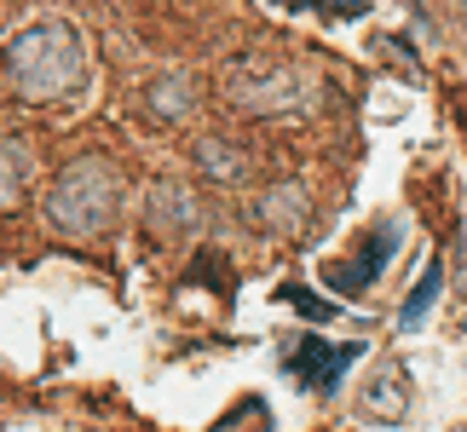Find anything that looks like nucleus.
Segmentation results:
<instances>
[{
	"label": "nucleus",
	"instance_id": "f257e3e1",
	"mask_svg": "<svg viewBox=\"0 0 467 432\" xmlns=\"http://www.w3.org/2000/svg\"><path fill=\"white\" fill-rule=\"evenodd\" d=\"M81 76H87V52H81L76 24L47 17V24H29L24 35H12V46H6V81H12L17 98L52 104V98L76 93Z\"/></svg>",
	"mask_w": 467,
	"mask_h": 432
},
{
	"label": "nucleus",
	"instance_id": "f03ea898",
	"mask_svg": "<svg viewBox=\"0 0 467 432\" xmlns=\"http://www.w3.org/2000/svg\"><path fill=\"white\" fill-rule=\"evenodd\" d=\"M116 202H121L116 161L81 156V161H69L58 173V185L47 190V225L58 231V237H69V242H87L116 220Z\"/></svg>",
	"mask_w": 467,
	"mask_h": 432
},
{
	"label": "nucleus",
	"instance_id": "7ed1b4c3",
	"mask_svg": "<svg viewBox=\"0 0 467 432\" xmlns=\"http://www.w3.org/2000/svg\"><path fill=\"white\" fill-rule=\"evenodd\" d=\"M225 93L237 110L248 116H289L312 98V81L289 64H272V58H248V64H231L225 69Z\"/></svg>",
	"mask_w": 467,
	"mask_h": 432
},
{
	"label": "nucleus",
	"instance_id": "20e7f679",
	"mask_svg": "<svg viewBox=\"0 0 467 432\" xmlns=\"http://www.w3.org/2000/svg\"><path fill=\"white\" fill-rule=\"evenodd\" d=\"M352 357H364V346H358V340H347V346H329V340L306 334V340H295V346H289L283 369H289L295 386H306V392H317V398H329V392H340V381H347Z\"/></svg>",
	"mask_w": 467,
	"mask_h": 432
},
{
	"label": "nucleus",
	"instance_id": "39448f33",
	"mask_svg": "<svg viewBox=\"0 0 467 432\" xmlns=\"http://www.w3.org/2000/svg\"><path fill=\"white\" fill-rule=\"evenodd\" d=\"M399 242H404V225L399 220H387V225H375L364 242H358V254L347 260H335V265H323V283L340 288V294H364V288L387 272V260L399 254Z\"/></svg>",
	"mask_w": 467,
	"mask_h": 432
},
{
	"label": "nucleus",
	"instance_id": "423d86ee",
	"mask_svg": "<svg viewBox=\"0 0 467 432\" xmlns=\"http://www.w3.org/2000/svg\"><path fill=\"white\" fill-rule=\"evenodd\" d=\"M145 213H150V231H161V237H173V231H185V225L202 220V208H196V190L179 185V179H161V185L150 190Z\"/></svg>",
	"mask_w": 467,
	"mask_h": 432
},
{
	"label": "nucleus",
	"instance_id": "0eeeda50",
	"mask_svg": "<svg viewBox=\"0 0 467 432\" xmlns=\"http://www.w3.org/2000/svg\"><path fill=\"white\" fill-rule=\"evenodd\" d=\"M364 409H369L375 421H399L404 409H410V375L404 369H381L364 386Z\"/></svg>",
	"mask_w": 467,
	"mask_h": 432
},
{
	"label": "nucleus",
	"instance_id": "6e6552de",
	"mask_svg": "<svg viewBox=\"0 0 467 432\" xmlns=\"http://www.w3.org/2000/svg\"><path fill=\"white\" fill-rule=\"evenodd\" d=\"M260 220L272 225V231H306V190L300 185H277V190H265V202H260Z\"/></svg>",
	"mask_w": 467,
	"mask_h": 432
},
{
	"label": "nucleus",
	"instance_id": "1a4fd4ad",
	"mask_svg": "<svg viewBox=\"0 0 467 432\" xmlns=\"http://www.w3.org/2000/svg\"><path fill=\"white\" fill-rule=\"evenodd\" d=\"M196 168L208 179H220V185H237V179H248V150H237L225 139H202L196 144Z\"/></svg>",
	"mask_w": 467,
	"mask_h": 432
},
{
	"label": "nucleus",
	"instance_id": "9d476101",
	"mask_svg": "<svg viewBox=\"0 0 467 432\" xmlns=\"http://www.w3.org/2000/svg\"><path fill=\"white\" fill-rule=\"evenodd\" d=\"M24 185H29V150L12 139H0V213L24 202Z\"/></svg>",
	"mask_w": 467,
	"mask_h": 432
},
{
	"label": "nucleus",
	"instance_id": "9b49d317",
	"mask_svg": "<svg viewBox=\"0 0 467 432\" xmlns=\"http://www.w3.org/2000/svg\"><path fill=\"white\" fill-rule=\"evenodd\" d=\"M439 288H444V272H439V260L421 272V283L410 288V300H404V312H399V329L410 334V329H421L427 323V312H433V300H439Z\"/></svg>",
	"mask_w": 467,
	"mask_h": 432
},
{
	"label": "nucleus",
	"instance_id": "f8f14e48",
	"mask_svg": "<svg viewBox=\"0 0 467 432\" xmlns=\"http://www.w3.org/2000/svg\"><path fill=\"white\" fill-rule=\"evenodd\" d=\"M150 110L161 116V121H179L191 110V81L185 76H161V81H150Z\"/></svg>",
	"mask_w": 467,
	"mask_h": 432
},
{
	"label": "nucleus",
	"instance_id": "ddd939ff",
	"mask_svg": "<svg viewBox=\"0 0 467 432\" xmlns=\"http://www.w3.org/2000/svg\"><path fill=\"white\" fill-rule=\"evenodd\" d=\"M283 300H289V305H295L300 317H312V323H323V317H335V305H329V300H317L312 288H283Z\"/></svg>",
	"mask_w": 467,
	"mask_h": 432
},
{
	"label": "nucleus",
	"instance_id": "4468645a",
	"mask_svg": "<svg viewBox=\"0 0 467 432\" xmlns=\"http://www.w3.org/2000/svg\"><path fill=\"white\" fill-rule=\"evenodd\" d=\"M283 6H289V12H306V6H323V12H347V17H358V12H364V0H283Z\"/></svg>",
	"mask_w": 467,
	"mask_h": 432
},
{
	"label": "nucleus",
	"instance_id": "2eb2a0df",
	"mask_svg": "<svg viewBox=\"0 0 467 432\" xmlns=\"http://www.w3.org/2000/svg\"><path fill=\"white\" fill-rule=\"evenodd\" d=\"M462 432H467V427H462Z\"/></svg>",
	"mask_w": 467,
	"mask_h": 432
}]
</instances>
